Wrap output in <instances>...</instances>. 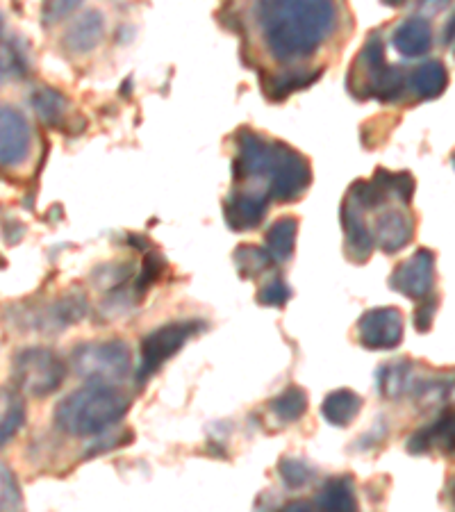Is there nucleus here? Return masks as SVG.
Listing matches in <instances>:
<instances>
[{"label": "nucleus", "instance_id": "obj_1", "mask_svg": "<svg viewBox=\"0 0 455 512\" xmlns=\"http://www.w3.org/2000/svg\"><path fill=\"white\" fill-rule=\"evenodd\" d=\"M258 21L280 62L310 57L335 28L333 0H258Z\"/></svg>", "mask_w": 455, "mask_h": 512}, {"label": "nucleus", "instance_id": "obj_2", "mask_svg": "<svg viewBox=\"0 0 455 512\" xmlns=\"http://www.w3.org/2000/svg\"><path fill=\"white\" fill-rule=\"evenodd\" d=\"M130 399L114 385L87 383L55 408V426L71 437H94L128 415Z\"/></svg>", "mask_w": 455, "mask_h": 512}, {"label": "nucleus", "instance_id": "obj_3", "mask_svg": "<svg viewBox=\"0 0 455 512\" xmlns=\"http://www.w3.org/2000/svg\"><path fill=\"white\" fill-rule=\"evenodd\" d=\"M71 365L87 383L114 385L130 374L132 353L121 340L89 342L73 349Z\"/></svg>", "mask_w": 455, "mask_h": 512}, {"label": "nucleus", "instance_id": "obj_4", "mask_svg": "<svg viewBox=\"0 0 455 512\" xmlns=\"http://www.w3.org/2000/svg\"><path fill=\"white\" fill-rule=\"evenodd\" d=\"M66 378L64 360L51 349L32 346L21 351L14 360V383L21 392L44 399L60 390Z\"/></svg>", "mask_w": 455, "mask_h": 512}, {"label": "nucleus", "instance_id": "obj_5", "mask_svg": "<svg viewBox=\"0 0 455 512\" xmlns=\"http://www.w3.org/2000/svg\"><path fill=\"white\" fill-rule=\"evenodd\" d=\"M360 69L364 71V92H369V98L394 103L408 87V76L401 66L385 62V46L378 35L371 37L360 51Z\"/></svg>", "mask_w": 455, "mask_h": 512}, {"label": "nucleus", "instance_id": "obj_6", "mask_svg": "<svg viewBox=\"0 0 455 512\" xmlns=\"http://www.w3.org/2000/svg\"><path fill=\"white\" fill-rule=\"evenodd\" d=\"M267 183H269L267 196L271 201L292 203L312 183L310 162L305 160L301 153H296L294 148H289L287 144H276L273 146V162L267 173Z\"/></svg>", "mask_w": 455, "mask_h": 512}, {"label": "nucleus", "instance_id": "obj_7", "mask_svg": "<svg viewBox=\"0 0 455 512\" xmlns=\"http://www.w3.org/2000/svg\"><path fill=\"white\" fill-rule=\"evenodd\" d=\"M198 326L196 321H176V324H167L162 328L153 330L151 335L142 342V360H139L137 367V381L146 383L155 371H160V367L173 358L185 342L192 337Z\"/></svg>", "mask_w": 455, "mask_h": 512}, {"label": "nucleus", "instance_id": "obj_8", "mask_svg": "<svg viewBox=\"0 0 455 512\" xmlns=\"http://www.w3.org/2000/svg\"><path fill=\"white\" fill-rule=\"evenodd\" d=\"M390 287L412 301L428 299L435 289V253L430 249H419L408 260H403L394 269Z\"/></svg>", "mask_w": 455, "mask_h": 512}, {"label": "nucleus", "instance_id": "obj_9", "mask_svg": "<svg viewBox=\"0 0 455 512\" xmlns=\"http://www.w3.org/2000/svg\"><path fill=\"white\" fill-rule=\"evenodd\" d=\"M403 315L399 308H374L358 321V340L369 351H390L403 342Z\"/></svg>", "mask_w": 455, "mask_h": 512}, {"label": "nucleus", "instance_id": "obj_10", "mask_svg": "<svg viewBox=\"0 0 455 512\" xmlns=\"http://www.w3.org/2000/svg\"><path fill=\"white\" fill-rule=\"evenodd\" d=\"M30 126L26 117L14 107L0 105V164L16 167L28 158Z\"/></svg>", "mask_w": 455, "mask_h": 512}, {"label": "nucleus", "instance_id": "obj_11", "mask_svg": "<svg viewBox=\"0 0 455 512\" xmlns=\"http://www.w3.org/2000/svg\"><path fill=\"white\" fill-rule=\"evenodd\" d=\"M239 155L235 160V178H267L273 162V146L255 135L251 130H242L237 137Z\"/></svg>", "mask_w": 455, "mask_h": 512}, {"label": "nucleus", "instance_id": "obj_12", "mask_svg": "<svg viewBox=\"0 0 455 512\" xmlns=\"http://www.w3.org/2000/svg\"><path fill=\"white\" fill-rule=\"evenodd\" d=\"M410 453H428L440 451L444 456H455V408L442 410L433 424H428L410 437L408 442Z\"/></svg>", "mask_w": 455, "mask_h": 512}, {"label": "nucleus", "instance_id": "obj_13", "mask_svg": "<svg viewBox=\"0 0 455 512\" xmlns=\"http://www.w3.org/2000/svg\"><path fill=\"white\" fill-rule=\"evenodd\" d=\"M267 201L269 196L264 194H248V192H235L226 198L223 205V214H226V224L244 233V230H253L262 224L264 214H267Z\"/></svg>", "mask_w": 455, "mask_h": 512}, {"label": "nucleus", "instance_id": "obj_14", "mask_svg": "<svg viewBox=\"0 0 455 512\" xmlns=\"http://www.w3.org/2000/svg\"><path fill=\"white\" fill-rule=\"evenodd\" d=\"M412 233H415V228H412L408 214L401 210H387L376 219L374 244H378L383 253H399L410 244Z\"/></svg>", "mask_w": 455, "mask_h": 512}, {"label": "nucleus", "instance_id": "obj_15", "mask_svg": "<svg viewBox=\"0 0 455 512\" xmlns=\"http://www.w3.org/2000/svg\"><path fill=\"white\" fill-rule=\"evenodd\" d=\"M392 46L403 57H424L433 48V28L424 16H410L405 19L392 35Z\"/></svg>", "mask_w": 455, "mask_h": 512}, {"label": "nucleus", "instance_id": "obj_16", "mask_svg": "<svg viewBox=\"0 0 455 512\" xmlns=\"http://www.w3.org/2000/svg\"><path fill=\"white\" fill-rule=\"evenodd\" d=\"M105 35V19L101 12L89 10L71 23L69 30L64 32V48L73 55L91 53L101 44Z\"/></svg>", "mask_w": 455, "mask_h": 512}, {"label": "nucleus", "instance_id": "obj_17", "mask_svg": "<svg viewBox=\"0 0 455 512\" xmlns=\"http://www.w3.org/2000/svg\"><path fill=\"white\" fill-rule=\"evenodd\" d=\"M339 214H342V226L346 235V251L351 253V258L364 262L371 255V251H374V235H371V230L364 224L360 208L351 198H346Z\"/></svg>", "mask_w": 455, "mask_h": 512}, {"label": "nucleus", "instance_id": "obj_18", "mask_svg": "<svg viewBox=\"0 0 455 512\" xmlns=\"http://www.w3.org/2000/svg\"><path fill=\"white\" fill-rule=\"evenodd\" d=\"M412 92H415L421 101H435L446 92L449 85V71L446 66L437 60H428L412 71L408 78Z\"/></svg>", "mask_w": 455, "mask_h": 512}, {"label": "nucleus", "instance_id": "obj_19", "mask_svg": "<svg viewBox=\"0 0 455 512\" xmlns=\"http://www.w3.org/2000/svg\"><path fill=\"white\" fill-rule=\"evenodd\" d=\"M410 394L415 396L421 408L442 412L455 403V378L444 376L435 381H419Z\"/></svg>", "mask_w": 455, "mask_h": 512}, {"label": "nucleus", "instance_id": "obj_20", "mask_svg": "<svg viewBox=\"0 0 455 512\" xmlns=\"http://www.w3.org/2000/svg\"><path fill=\"white\" fill-rule=\"evenodd\" d=\"M415 387V378H412V362L410 360H396L385 365L378 371V390L387 399H403Z\"/></svg>", "mask_w": 455, "mask_h": 512}, {"label": "nucleus", "instance_id": "obj_21", "mask_svg": "<svg viewBox=\"0 0 455 512\" xmlns=\"http://www.w3.org/2000/svg\"><path fill=\"white\" fill-rule=\"evenodd\" d=\"M362 410V399L353 390H335L330 392L324 399V406H321V412H324V419L330 426H349L351 421L358 417V412Z\"/></svg>", "mask_w": 455, "mask_h": 512}, {"label": "nucleus", "instance_id": "obj_22", "mask_svg": "<svg viewBox=\"0 0 455 512\" xmlns=\"http://www.w3.org/2000/svg\"><path fill=\"white\" fill-rule=\"evenodd\" d=\"M296 233H299V221L294 217H283L267 230V251L276 262H285L292 258L296 249Z\"/></svg>", "mask_w": 455, "mask_h": 512}, {"label": "nucleus", "instance_id": "obj_23", "mask_svg": "<svg viewBox=\"0 0 455 512\" xmlns=\"http://www.w3.org/2000/svg\"><path fill=\"white\" fill-rule=\"evenodd\" d=\"M317 506L321 510H337V512L358 510V499H355L353 483L349 478H330L317 497Z\"/></svg>", "mask_w": 455, "mask_h": 512}, {"label": "nucleus", "instance_id": "obj_24", "mask_svg": "<svg viewBox=\"0 0 455 512\" xmlns=\"http://www.w3.org/2000/svg\"><path fill=\"white\" fill-rule=\"evenodd\" d=\"M273 260L267 249L262 246H253V244H244L235 251V264L237 271L242 278H258L264 271H269L273 267Z\"/></svg>", "mask_w": 455, "mask_h": 512}, {"label": "nucleus", "instance_id": "obj_25", "mask_svg": "<svg viewBox=\"0 0 455 512\" xmlns=\"http://www.w3.org/2000/svg\"><path fill=\"white\" fill-rule=\"evenodd\" d=\"M271 412L285 424L299 421L308 412V394L301 387H287L283 394L271 401Z\"/></svg>", "mask_w": 455, "mask_h": 512}, {"label": "nucleus", "instance_id": "obj_26", "mask_svg": "<svg viewBox=\"0 0 455 512\" xmlns=\"http://www.w3.org/2000/svg\"><path fill=\"white\" fill-rule=\"evenodd\" d=\"M319 78V71H287L283 76H276L267 82V96H271L273 101H283L289 94L299 92V89L312 85L314 80Z\"/></svg>", "mask_w": 455, "mask_h": 512}, {"label": "nucleus", "instance_id": "obj_27", "mask_svg": "<svg viewBox=\"0 0 455 512\" xmlns=\"http://www.w3.org/2000/svg\"><path fill=\"white\" fill-rule=\"evenodd\" d=\"M32 105H35L39 119L44 123H51V126L60 123L66 112V98L60 92H55V89H39L32 96Z\"/></svg>", "mask_w": 455, "mask_h": 512}, {"label": "nucleus", "instance_id": "obj_28", "mask_svg": "<svg viewBox=\"0 0 455 512\" xmlns=\"http://www.w3.org/2000/svg\"><path fill=\"white\" fill-rule=\"evenodd\" d=\"M374 180H378V183L387 189V194L399 198L403 205H410L412 194H415V178H412V173L408 171L392 173V171L378 169Z\"/></svg>", "mask_w": 455, "mask_h": 512}, {"label": "nucleus", "instance_id": "obj_29", "mask_svg": "<svg viewBox=\"0 0 455 512\" xmlns=\"http://www.w3.org/2000/svg\"><path fill=\"white\" fill-rule=\"evenodd\" d=\"M351 201L358 205L360 210H374V208H380V205L387 203V198H390V194H387V189L378 183V180H358L351 187Z\"/></svg>", "mask_w": 455, "mask_h": 512}, {"label": "nucleus", "instance_id": "obj_30", "mask_svg": "<svg viewBox=\"0 0 455 512\" xmlns=\"http://www.w3.org/2000/svg\"><path fill=\"white\" fill-rule=\"evenodd\" d=\"M23 419H26V408L19 399H7L3 412H0V444L12 440L16 431L23 426Z\"/></svg>", "mask_w": 455, "mask_h": 512}, {"label": "nucleus", "instance_id": "obj_31", "mask_svg": "<svg viewBox=\"0 0 455 512\" xmlns=\"http://www.w3.org/2000/svg\"><path fill=\"white\" fill-rule=\"evenodd\" d=\"M278 472L280 478H283V483L287 487H292V490H299V487H305L310 481L314 472L312 469L305 465L303 460H296V458H285L278 462Z\"/></svg>", "mask_w": 455, "mask_h": 512}, {"label": "nucleus", "instance_id": "obj_32", "mask_svg": "<svg viewBox=\"0 0 455 512\" xmlns=\"http://www.w3.org/2000/svg\"><path fill=\"white\" fill-rule=\"evenodd\" d=\"M21 506L19 485L14 481V474L5 465H0V510H16Z\"/></svg>", "mask_w": 455, "mask_h": 512}, {"label": "nucleus", "instance_id": "obj_33", "mask_svg": "<svg viewBox=\"0 0 455 512\" xmlns=\"http://www.w3.org/2000/svg\"><path fill=\"white\" fill-rule=\"evenodd\" d=\"M292 299V289L285 283V280H271L269 285H264L258 292V303L260 305H271V308H280Z\"/></svg>", "mask_w": 455, "mask_h": 512}, {"label": "nucleus", "instance_id": "obj_34", "mask_svg": "<svg viewBox=\"0 0 455 512\" xmlns=\"http://www.w3.org/2000/svg\"><path fill=\"white\" fill-rule=\"evenodd\" d=\"M82 3V0H44L41 5V16H44V23H60L66 19L76 7Z\"/></svg>", "mask_w": 455, "mask_h": 512}, {"label": "nucleus", "instance_id": "obj_35", "mask_svg": "<svg viewBox=\"0 0 455 512\" xmlns=\"http://www.w3.org/2000/svg\"><path fill=\"white\" fill-rule=\"evenodd\" d=\"M164 267V262L160 255H148L144 260V267H142V276H139V289H146L148 285H153L157 276H160V271Z\"/></svg>", "mask_w": 455, "mask_h": 512}, {"label": "nucleus", "instance_id": "obj_36", "mask_svg": "<svg viewBox=\"0 0 455 512\" xmlns=\"http://www.w3.org/2000/svg\"><path fill=\"white\" fill-rule=\"evenodd\" d=\"M435 312H437V299H424V303H421L415 312V326L419 333H426V330H430V326H433V319H435Z\"/></svg>", "mask_w": 455, "mask_h": 512}, {"label": "nucleus", "instance_id": "obj_37", "mask_svg": "<svg viewBox=\"0 0 455 512\" xmlns=\"http://www.w3.org/2000/svg\"><path fill=\"white\" fill-rule=\"evenodd\" d=\"M415 5H417L419 12L433 16V14L444 12L446 7L451 5V0H415Z\"/></svg>", "mask_w": 455, "mask_h": 512}, {"label": "nucleus", "instance_id": "obj_38", "mask_svg": "<svg viewBox=\"0 0 455 512\" xmlns=\"http://www.w3.org/2000/svg\"><path fill=\"white\" fill-rule=\"evenodd\" d=\"M442 41H444V46H455V12H453V16L449 19V23H446L444 26V32H442Z\"/></svg>", "mask_w": 455, "mask_h": 512}, {"label": "nucleus", "instance_id": "obj_39", "mask_svg": "<svg viewBox=\"0 0 455 512\" xmlns=\"http://www.w3.org/2000/svg\"><path fill=\"white\" fill-rule=\"evenodd\" d=\"M405 0H383V5H390V7H401Z\"/></svg>", "mask_w": 455, "mask_h": 512}, {"label": "nucleus", "instance_id": "obj_40", "mask_svg": "<svg viewBox=\"0 0 455 512\" xmlns=\"http://www.w3.org/2000/svg\"><path fill=\"white\" fill-rule=\"evenodd\" d=\"M449 497H451V503L455 506V481H453L451 487H449Z\"/></svg>", "mask_w": 455, "mask_h": 512}, {"label": "nucleus", "instance_id": "obj_41", "mask_svg": "<svg viewBox=\"0 0 455 512\" xmlns=\"http://www.w3.org/2000/svg\"><path fill=\"white\" fill-rule=\"evenodd\" d=\"M451 164H453V169H455V153H453V158H451Z\"/></svg>", "mask_w": 455, "mask_h": 512}, {"label": "nucleus", "instance_id": "obj_42", "mask_svg": "<svg viewBox=\"0 0 455 512\" xmlns=\"http://www.w3.org/2000/svg\"><path fill=\"white\" fill-rule=\"evenodd\" d=\"M0 30H3V16H0Z\"/></svg>", "mask_w": 455, "mask_h": 512}]
</instances>
